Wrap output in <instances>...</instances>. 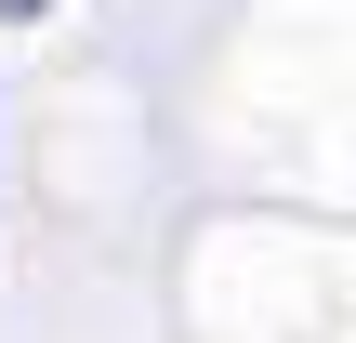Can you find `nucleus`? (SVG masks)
Here are the masks:
<instances>
[{
    "mask_svg": "<svg viewBox=\"0 0 356 343\" xmlns=\"http://www.w3.org/2000/svg\"><path fill=\"white\" fill-rule=\"evenodd\" d=\"M26 13H53V0H0V26H26Z\"/></svg>",
    "mask_w": 356,
    "mask_h": 343,
    "instance_id": "f257e3e1",
    "label": "nucleus"
}]
</instances>
